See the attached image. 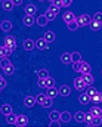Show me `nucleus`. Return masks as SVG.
Listing matches in <instances>:
<instances>
[{
    "mask_svg": "<svg viewBox=\"0 0 102 127\" xmlns=\"http://www.w3.org/2000/svg\"><path fill=\"white\" fill-rule=\"evenodd\" d=\"M35 100H37V103L38 105H41L43 108H50L52 106V97H49V96L46 95V93H40V95L35 96Z\"/></svg>",
    "mask_w": 102,
    "mask_h": 127,
    "instance_id": "f257e3e1",
    "label": "nucleus"
},
{
    "mask_svg": "<svg viewBox=\"0 0 102 127\" xmlns=\"http://www.w3.org/2000/svg\"><path fill=\"white\" fill-rule=\"evenodd\" d=\"M4 46L7 47L9 53H12L15 49H16V38L13 35H6L4 37Z\"/></svg>",
    "mask_w": 102,
    "mask_h": 127,
    "instance_id": "f03ea898",
    "label": "nucleus"
},
{
    "mask_svg": "<svg viewBox=\"0 0 102 127\" xmlns=\"http://www.w3.org/2000/svg\"><path fill=\"white\" fill-rule=\"evenodd\" d=\"M92 19H93V18H90V15H87V13H84V15H81V16L75 18V21H77L78 27H86V25H89Z\"/></svg>",
    "mask_w": 102,
    "mask_h": 127,
    "instance_id": "7ed1b4c3",
    "label": "nucleus"
},
{
    "mask_svg": "<svg viewBox=\"0 0 102 127\" xmlns=\"http://www.w3.org/2000/svg\"><path fill=\"white\" fill-rule=\"evenodd\" d=\"M58 12H59V9H58V7H52V6H50V7L46 10V13H44V15H46V18H47L49 21H53V19L56 18Z\"/></svg>",
    "mask_w": 102,
    "mask_h": 127,
    "instance_id": "20e7f679",
    "label": "nucleus"
},
{
    "mask_svg": "<svg viewBox=\"0 0 102 127\" xmlns=\"http://www.w3.org/2000/svg\"><path fill=\"white\" fill-rule=\"evenodd\" d=\"M74 87H75L77 90H84V89H87V84L84 83L83 77H78V78L74 80Z\"/></svg>",
    "mask_w": 102,
    "mask_h": 127,
    "instance_id": "39448f33",
    "label": "nucleus"
},
{
    "mask_svg": "<svg viewBox=\"0 0 102 127\" xmlns=\"http://www.w3.org/2000/svg\"><path fill=\"white\" fill-rule=\"evenodd\" d=\"M35 47L40 49V50H47V49H49V43H47V41L44 40V37H43V38L35 40Z\"/></svg>",
    "mask_w": 102,
    "mask_h": 127,
    "instance_id": "423d86ee",
    "label": "nucleus"
},
{
    "mask_svg": "<svg viewBox=\"0 0 102 127\" xmlns=\"http://www.w3.org/2000/svg\"><path fill=\"white\" fill-rule=\"evenodd\" d=\"M18 127H24L28 124V117L27 115H24V114H19L18 115V118H16V123H15Z\"/></svg>",
    "mask_w": 102,
    "mask_h": 127,
    "instance_id": "0eeeda50",
    "label": "nucleus"
},
{
    "mask_svg": "<svg viewBox=\"0 0 102 127\" xmlns=\"http://www.w3.org/2000/svg\"><path fill=\"white\" fill-rule=\"evenodd\" d=\"M22 47H24L25 50H33L34 47H35V41H34V40H31V38H27V40H24Z\"/></svg>",
    "mask_w": 102,
    "mask_h": 127,
    "instance_id": "6e6552de",
    "label": "nucleus"
},
{
    "mask_svg": "<svg viewBox=\"0 0 102 127\" xmlns=\"http://www.w3.org/2000/svg\"><path fill=\"white\" fill-rule=\"evenodd\" d=\"M35 103H37V100H35L34 96H25V99H24V105H25L27 108H33Z\"/></svg>",
    "mask_w": 102,
    "mask_h": 127,
    "instance_id": "1a4fd4ad",
    "label": "nucleus"
},
{
    "mask_svg": "<svg viewBox=\"0 0 102 127\" xmlns=\"http://www.w3.org/2000/svg\"><path fill=\"white\" fill-rule=\"evenodd\" d=\"M22 22H24V25H25V27H31L34 22H35V19H34L33 15H25V16H24V19H22Z\"/></svg>",
    "mask_w": 102,
    "mask_h": 127,
    "instance_id": "9d476101",
    "label": "nucleus"
},
{
    "mask_svg": "<svg viewBox=\"0 0 102 127\" xmlns=\"http://www.w3.org/2000/svg\"><path fill=\"white\" fill-rule=\"evenodd\" d=\"M84 118H86V112H83V111H77L74 114V120L77 123H84Z\"/></svg>",
    "mask_w": 102,
    "mask_h": 127,
    "instance_id": "9b49d317",
    "label": "nucleus"
},
{
    "mask_svg": "<svg viewBox=\"0 0 102 127\" xmlns=\"http://www.w3.org/2000/svg\"><path fill=\"white\" fill-rule=\"evenodd\" d=\"M1 7L4 9V10H13V7H15V4L12 3V0H3L1 1Z\"/></svg>",
    "mask_w": 102,
    "mask_h": 127,
    "instance_id": "f8f14e48",
    "label": "nucleus"
},
{
    "mask_svg": "<svg viewBox=\"0 0 102 127\" xmlns=\"http://www.w3.org/2000/svg\"><path fill=\"white\" fill-rule=\"evenodd\" d=\"M0 28H1L3 31L9 32L10 30H12V22L7 21V19H4V21H1V24H0Z\"/></svg>",
    "mask_w": 102,
    "mask_h": 127,
    "instance_id": "ddd939ff",
    "label": "nucleus"
},
{
    "mask_svg": "<svg viewBox=\"0 0 102 127\" xmlns=\"http://www.w3.org/2000/svg\"><path fill=\"white\" fill-rule=\"evenodd\" d=\"M62 19L65 21V24H68V22H71V21H75V15L68 10V12H65V13L62 15Z\"/></svg>",
    "mask_w": 102,
    "mask_h": 127,
    "instance_id": "4468645a",
    "label": "nucleus"
},
{
    "mask_svg": "<svg viewBox=\"0 0 102 127\" xmlns=\"http://www.w3.org/2000/svg\"><path fill=\"white\" fill-rule=\"evenodd\" d=\"M90 30H93V31H99L102 28V22H99V21H95V19H92L90 21Z\"/></svg>",
    "mask_w": 102,
    "mask_h": 127,
    "instance_id": "2eb2a0df",
    "label": "nucleus"
},
{
    "mask_svg": "<svg viewBox=\"0 0 102 127\" xmlns=\"http://www.w3.org/2000/svg\"><path fill=\"white\" fill-rule=\"evenodd\" d=\"M35 22H37V25H40V27H44V25H47L49 19L46 18V15H40V16L35 19Z\"/></svg>",
    "mask_w": 102,
    "mask_h": 127,
    "instance_id": "dca6fc26",
    "label": "nucleus"
},
{
    "mask_svg": "<svg viewBox=\"0 0 102 127\" xmlns=\"http://www.w3.org/2000/svg\"><path fill=\"white\" fill-rule=\"evenodd\" d=\"M78 100H80V103H81V105L92 103V102H90V96L87 95V93H81V95H80V97H78Z\"/></svg>",
    "mask_w": 102,
    "mask_h": 127,
    "instance_id": "f3484780",
    "label": "nucleus"
},
{
    "mask_svg": "<svg viewBox=\"0 0 102 127\" xmlns=\"http://www.w3.org/2000/svg\"><path fill=\"white\" fill-rule=\"evenodd\" d=\"M61 62L65 64V65H68V64H72V59H71V53H62L61 55Z\"/></svg>",
    "mask_w": 102,
    "mask_h": 127,
    "instance_id": "a211bd4d",
    "label": "nucleus"
},
{
    "mask_svg": "<svg viewBox=\"0 0 102 127\" xmlns=\"http://www.w3.org/2000/svg\"><path fill=\"white\" fill-rule=\"evenodd\" d=\"M83 80H84V83L87 84V86H92L93 84V81H95V78H93V75L89 72V74H83Z\"/></svg>",
    "mask_w": 102,
    "mask_h": 127,
    "instance_id": "6ab92c4d",
    "label": "nucleus"
},
{
    "mask_svg": "<svg viewBox=\"0 0 102 127\" xmlns=\"http://www.w3.org/2000/svg\"><path fill=\"white\" fill-rule=\"evenodd\" d=\"M55 86V78L53 77H46L44 78V89H49V87H53Z\"/></svg>",
    "mask_w": 102,
    "mask_h": 127,
    "instance_id": "aec40b11",
    "label": "nucleus"
},
{
    "mask_svg": "<svg viewBox=\"0 0 102 127\" xmlns=\"http://www.w3.org/2000/svg\"><path fill=\"white\" fill-rule=\"evenodd\" d=\"M49 118H50V121H61V112L59 111H52L49 114Z\"/></svg>",
    "mask_w": 102,
    "mask_h": 127,
    "instance_id": "412c9836",
    "label": "nucleus"
},
{
    "mask_svg": "<svg viewBox=\"0 0 102 127\" xmlns=\"http://www.w3.org/2000/svg\"><path fill=\"white\" fill-rule=\"evenodd\" d=\"M46 95L49 96V97H52V99H53V97H56V96L59 95V92H58V89H56V87L53 86V87H49V89H47Z\"/></svg>",
    "mask_w": 102,
    "mask_h": 127,
    "instance_id": "4be33fe9",
    "label": "nucleus"
},
{
    "mask_svg": "<svg viewBox=\"0 0 102 127\" xmlns=\"http://www.w3.org/2000/svg\"><path fill=\"white\" fill-rule=\"evenodd\" d=\"M44 40L47 43H53L55 41V32L53 31H46L44 32Z\"/></svg>",
    "mask_w": 102,
    "mask_h": 127,
    "instance_id": "5701e85b",
    "label": "nucleus"
},
{
    "mask_svg": "<svg viewBox=\"0 0 102 127\" xmlns=\"http://www.w3.org/2000/svg\"><path fill=\"white\" fill-rule=\"evenodd\" d=\"M58 92H59V95H61V96H68L69 93H71V89H69L68 86L64 84V86H61V87L58 89Z\"/></svg>",
    "mask_w": 102,
    "mask_h": 127,
    "instance_id": "b1692460",
    "label": "nucleus"
},
{
    "mask_svg": "<svg viewBox=\"0 0 102 127\" xmlns=\"http://www.w3.org/2000/svg\"><path fill=\"white\" fill-rule=\"evenodd\" d=\"M16 118H18V115L13 114V112H10V114L6 115V121H7V124H15V123H16Z\"/></svg>",
    "mask_w": 102,
    "mask_h": 127,
    "instance_id": "393cba45",
    "label": "nucleus"
},
{
    "mask_svg": "<svg viewBox=\"0 0 102 127\" xmlns=\"http://www.w3.org/2000/svg\"><path fill=\"white\" fill-rule=\"evenodd\" d=\"M35 10H37V7H35L34 4H31V3L25 6V15H33V16H34V13H35Z\"/></svg>",
    "mask_w": 102,
    "mask_h": 127,
    "instance_id": "a878e982",
    "label": "nucleus"
},
{
    "mask_svg": "<svg viewBox=\"0 0 102 127\" xmlns=\"http://www.w3.org/2000/svg\"><path fill=\"white\" fill-rule=\"evenodd\" d=\"M0 111H1V114H3V115H7V114H10V112H12V106H10L9 103H4V105H1Z\"/></svg>",
    "mask_w": 102,
    "mask_h": 127,
    "instance_id": "bb28decb",
    "label": "nucleus"
},
{
    "mask_svg": "<svg viewBox=\"0 0 102 127\" xmlns=\"http://www.w3.org/2000/svg\"><path fill=\"white\" fill-rule=\"evenodd\" d=\"M37 77H38V78H46V77H49V71H47L46 68H40V69L37 71Z\"/></svg>",
    "mask_w": 102,
    "mask_h": 127,
    "instance_id": "cd10ccee",
    "label": "nucleus"
},
{
    "mask_svg": "<svg viewBox=\"0 0 102 127\" xmlns=\"http://www.w3.org/2000/svg\"><path fill=\"white\" fill-rule=\"evenodd\" d=\"M90 112H92L93 115H98V117H102V108H99L98 105H93V106L90 108Z\"/></svg>",
    "mask_w": 102,
    "mask_h": 127,
    "instance_id": "c85d7f7f",
    "label": "nucleus"
},
{
    "mask_svg": "<svg viewBox=\"0 0 102 127\" xmlns=\"http://www.w3.org/2000/svg\"><path fill=\"white\" fill-rule=\"evenodd\" d=\"M90 71H92V68H90V64H87V62H84V61H83L81 71H80V72H81V74H89Z\"/></svg>",
    "mask_w": 102,
    "mask_h": 127,
    "instance_id": "c756f323",
    "label": "nucleus"
},
{
    "mask_svg": "<svg viewBox=\"0 0 102 127\" xmlns=\"http://www.w3.org/2000/svg\"><path fill=\"white\" fill-rule=\"evenodd\" d=\"M9 65H12V62L9 61V58H1V59H0V68H1V69L7 68Z\"/></svg>",
    "mask_w": 102,
    "mask_h": 127,
    "instance_id": "7c9ffc66",
    "label": "nucleus"
},
{
    "mask_svg": "<svg viewBox=\"0 0 102 127\" xmlns=\"http://www.w3.org/2000/svg\"><path fill=\"white\" fill-rule=\"evenodd\" d=\"M69 120H71V114H69L68 111L61 112V121H62V123H68Z\"/></svg>",
    "mask_w": 102,
    "mask_h": 127,
    "instance_id": "2f4dec72",
    "label": "nucleus"
},
{
    "mask_svg": "<svg viewBox=\"0 0 102 127\" xmlns=\"http://www.w3.org/2000/svg\"><path fill=\"white\" fill-rule=\"evenodd\" d=\"M10 53H9V50H7V47L6 46H0V59L1 58H7Z\"/></svg>",
    "mask_w": 102,
    "mask_h": 127,
    "instance_id": "473e14b6",
    "label": "nucleus"
},
{
    "mask_svg": "<svg viewBox=\"0 0 102 127\" xmlns=\"http://www.w3.org/2000/svg\"><path fill=\"white\" fill-rule=\"evenodd\" d=\"M92 118H93V114L89 111L87 114H86V118H84V123H86V126H92Z\"/></svg>",
    "mask_w": 102,
    "mask_h": 127,
    "instance_id": "72a5a7b5",
    "label": "nucleus"
},
{
    "mask_svg": "<svg viewBox=\"0 0 102 127\" xmlns=\"http://www.w3.org/2000/svg\"><path fill=\"white\" fill-rule=\"evenodd\" d=\"M67 27H68L69 31H75V30L78 28V24H77V21H71V22H68L67 24Z\"/></svg>",
    "mask_w": 102,
    "mask_h": 127,
    "instance_id": "f704fd0d",
    "label": "nucleus"
},
{
    "mask_svg": "<svg viewBox=\"0 0 102 127\" xmlns=\"http://www.w3.org/2000/svg\"><path fill=\"white\" fill-rule=\"evenodd\" d=\"M81 65H83V61H77V62H72V69L80 72L81 71Z\"/></svg>",
    "mask_w": 102,
    "mask_h": 127,
    "instance_id": "c9c22d12",
    "label": "nucleus"
},
{
    "mask_svg": "<svg viewBox=\"0 0 102 127\" xmlns=\"http://www.w3.org/2000/svg\"><path fill=\"white\" fill-rule=\"evenodd\" d=\"M71 59H72V62L81 61V55H80V52H72V53H71Z\"/></svg>",
    "mask_w": 102,
    "mask_h": 127,
    "instance_id": "e433bc0d",
    "label": "nucleus"
},
{
    "mask_svg": "<svg viewBox=\"0 0 102 127\" xmlns=\"http://www.w3.org/2000/svg\"><path fill=\"white\" fill-rule=\"evenodd\" d=\"M3 72H4L6 75H12V74L15 72V66H13V65H9L7 68H4V69H3Z\"/></svg>",
    "mask_w": 102,
    "mask_h": 127,
    "instance_id": "4c0bfd02",
    "label": "nucleus"
},
{
    "mask_svg": "<svg viewBox=\"0 0 102 127\" xmlns=\"http://www.w3.org/2000/svg\"><path fill=\"white\" fill-rule=\"evenodd\" d=\"M101 124H102L101 117H98V115H93V118H92V126H101Z\"/></svg>",
    "mask_w": 102,
    "mask_h": 127,
    "instance_id": "58836bf2",
    "label": "nucleus"
},
{
    "mask_svg": "<svg viewBox=\"0 0 102 127\" xmlns=\"http://www.w3.org/2000/svg\"><path fill=\"white\" fill-rule=\"evenodd\" d=\"M86 93L92 97V96H95L96 93H98V90H96L95 87H92V86H87V90H86Z\"/></svg>",
    "mask_w": 102,
    "mask_h": 127,
    "instance_id": "ea45409f",
    "label": "nucleus"
},
{
    "mask_svg": "<svg viewBox=\"0 0 102 127\" xmlns=\"http://www.w3.org/2000/svg\"><path fill=\"white\" fill-rule=\"evenodd\" d=\"M90 102H92V103H101V95H99V92H98L95 96L90 97Z\"/></svg>",
    "mask_w": 102,
    "mask_h": 127,
    "instance_id": "a19ab883",
    "label": "nucleus"
},
{
    "mask_svg": "<svg viewBox=\"0 0 102 127\" xmlns=\"http://www.w3.org/2000/svg\"><path fill=\"white\" fill-rule=\"evenodd\" d=\"M52 7L61 9V7H62V0H53V1H52Z\"/></svg>",
    "mask_w": 102,
    "mask_h": 127,
    "instance_id": "79ce46f5",
    "label": "nucleus"
},
{
    "mask_svg": "<svg viewBox=\"0 0 102 127\" xmlns=\"http://www.w3.org/2000/svg\"><path fill=\"white\" fill-rule=\"evenodd\" d=\"M93 19H95V21H99V22H102V12H96V13L93 15Z\"/></svg>",
    "mask_w": 102,
    "mask_h": 127,
    "instance_id": "37998d69",
    "label": "nucleus"
},
{
    "mask_svg": "<svg viewBox=\"0 0 102 127\" xmlns=\"http://www.w3.org/2000/svg\"><path fill=\"white\" fill-rule=\"evenodd\" d=\"M7 86V83H6V80L3 78V75H0V89H4Z\"/></svg>",
    "mask_w": 102,
    "mask_h": 127,
    "instance_id": "c03bdc74",
    "label": "nucleus"
},
{
    "mask_svg": "<svg viewBox=\"0 0 102 127\" xmlns=\"http://www.w3.org/2000/svg\"><path fill=\"white\" fill-rule=\"evenodd\" d=\"M72 3V0H62V7H68Z\"/></svg>",
    "mask_w": 102,
    "mask_h": 127,
    "instance_id": "a18cd8bd",
    "label": "nucleus"
},
{
    "mask_svg": "<svg viewBox=\"0 0 102 127\" xmlns=\"http://www.w3.org/2000/svg\"><path fill=\"white\" fill-rule=\"evenodd\" d=\"M37 86H38V87H44V78H38Z\"/></svg>",
    "mask_w": 102,
    "mask_h": 127,
    "instance_id": "49530a36",
    "label": "nucleus"
},
{
    "mask_svg": "<svg viewBox=\"0 0 102 127\" xmlns=\"http://www.w3.org/2000/svg\"><path fill=\"white\" fill-rule=\"evenodd\" d=\"M61 121H50V127H59Z\"/></svg>",
    "mask_w": 102,
    "mask_h": 127,
    "instance_id": "de8ad7c7",
    "label": "nucleus"
},
{
    "mask_svg": "<svg viewBox=\"0 0 102 127\" xmlns=\"http://www.w3.org/2000/svg\"><path fill=\"white\" fill-rule=\"evenodd\" d=\"M12 3H13L15 6H19V4L22 3V0H12Z\"/></svg>",
    "mask_w": 102,
    "mask_h": 127,
    "instance_id": "09e8293b",
    "label": "nucleus"
},
{
    "mask_svg": "<svg viewBox=\"0 0 102 127\" xmlns=\"http://www.w3.org/2000/svg\"><path fill=\"white\" fill-rule=\"evenodd\" d=\"M99 95H101V102H102V93H101V92H99Z\"/></svg>",
    "mask_w": 102,
    "mask_h": 127,
    "instance_id": "8fccbe9b",
    "label": "nucleus"
},
{
    "mask_svg": "<svg viewBox=\"0 0 102 127\" xmlns=\"http://www.w3.org/2000/svg\"><path fill=\"white\" fill-rule=\"evenodd\" d=\"M49 1H50V3H52V1H53V0H49Z\"/></svg>",
    "mask_w": 102,
    "mask_h": 127,
    "instance_id": "3c124183",
    "label": "nucleus"
},
{
    "mask_svg": "<svg viewBox=\"0 0 102 127\" xmlns=\"http://www.w3.org/2000/svg\"><path fill=\"white\" fill-rule=\"evenodd\" d=\"M38 1H43V0H38Z\"/></svg>",
    "mask_w": 102,
    "mask_h": 127,
    "instance_id": "603ef678",
    "label": "nucleus"
},
{
    "mask_svg": "<svg viewBox=\"0 0 102 127\" xmlns=\"http://www.w3.org/2000/svg\"><path fill=\"white\" fill-rule=\"evenodd\" d=\"M1 1H3V0H0V3H1Z\"/></svg>",
    "mask_w": 102,
    "mask_h": 127,
    "instance_id": "864d4df0",
    "label": "nucleus"
},
{
    "mask_svg": "<svg viewBox=\"0 0 102 127\" xmlns=\"http://www.w3.org/2000/svg\"><path fill=\"white\" fill-rule=\"evenodd\" d=\"M101 74H102V71H101Z\"/></svg>",
    "mask_w": 102,
    "mask_h": 127,
    "instance_id": "5fc2aeb1",
    "label": "nucleus"
},
{
    "mask_svg": "<svg viewBox=\"0 0 102 127\" xmlns=\"http://www.w3.org/2000/svg\"><path fill=\"white\" fill-rule=\"evenodd\" d=\"M0 90H1V89H0Z\"/></svg>",
    "mask_w": 102,
    "mask_h": 127,
    "instance_id": "6e6d98bb",
    "label": "nucleus"
},
{
    "mask_svg": "<svg viewBox=\"0 0 102 127\" xmlns=\"http://www.w3.org/2000/svg\"><path fill=\"white\" fill-rule=\"evenodd\" d=\"M0 30H1V28H0Z\"/></svg>",
    "mask_w": 102,
    "mask_h": 127,
    "instance_id": "4d7b16f0",
    "label": "nucleus"
}]
</instances>
